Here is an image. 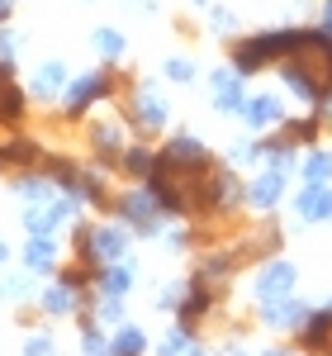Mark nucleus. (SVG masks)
<instances>
[{"mask_svg": "<svg viewBox=\"0 0 332 356\" xmlns=\"http://www.w3.org/2000/svg\"><path fill=\"white\" fill-rule=\"evenodd\" d=\"M294 280H299V266L294 261H285V257H271L256 280H251V295L266 304V300H285V295H294Z\"/></svg>", "mask_w": 332, "mask_h": 356, "instance_id": "7", "label": "nucleus"}, {"mask_svg": "<svg viewBox=\"0 0 332 356\" xmlns=\"http://www.w3.org/2000/svg\"><path fill=\"white\" fill-rule=\"evenodd\" d=\"M76 257L81 266H110V261H124L128 257V233L119 223H90V228H76Z\"/></svg>", "mask_w": 332, "mask_h": 356, "instance_id": "1", "label": "nucleus"}, {"mask_svg": "<svg viewBox=\"0 0 332 356\" xmlns=\"http://www.w3.org/2000/svg\"><path fill=\"white\" fill-rule=\"evenodd\" d=\"M323 29L332 33V0H323Z\"/></svg>", "mask_w": 332, "mask_h": 356, "instance_id": "37", "label": "nucleus"}, {"mask_svg": "<svg viewBox=\"0 0 332 356\" xmlns=\"http://www.w3.org/2000/svg\"><path fill=\"white\" fill-rule=\"evenodd\" d=\"M194 204L199 209H219V214H233L238 204H247V191L238 186V176L228 171V166H204V191L194 195Z\"/></svg>", "mask_w": 332, "mask_h": 356, "instance_id": "5", "label": "nucleus"}, {"mask_svg": "<svg viewBox=\"0 0 332 356\" xmlns=\"http://www.w3.org/2000/svg\"><path fill=\"white\" fill-rule=\"evenodd\" d=\"M43 157V147L33 143V138H10L5 143V162H15V166H33Z\"/></svg>", "mask_w": 332, "mask_h": 356, "instance_id": "26", "label": "nucleus"}, {"mask_svg": "<svg viewBox=\"0 0 332 356\" xmlns=\"http://www.w3.org/2000/svg\"><path fill=\"white\" fill-rule=\"evenodd\" d=\"M110 352L114 356H142L147 352V332L138 323H119V332L110 337Z\"/></svg>", "mask_w": 332, "mask_h": 356, "instance_id": "22", "label": "nucleus"}, {"mask_svg": "<svg viewBox=\"0 0 332 356\" xmlns=\"http://www.w3.org/2000/svg\"><path fill=\"white\" fill-rule=\"evenodd\" d=\"M67 86H72L67 62H43V67L33 72V81H28V95H33V100H43V105H53L57 95H67Z\"/></svg>", "mask_w": 332, "mask_h": 356, "instance_id": "13", "label": "nucleus"}, {"mask_svg": "<svg viewBox=\"0 0 332 356\" xmlns=\"http://www.w3.org/2000/svg\"><path fill=\"white\" fill-rule=\"evenodd\" d=\"M185 356H214V352H204V347H190V352H185Z\"/></svg>", "mask_w": 332, "mask_h": 356, "instance_id": "39", "label": "nucleus"}, {"mask_svg": "<svg viewBox=\"0 0 332 356\" xmlns=\"http://www.w3.org/2000/svg\"><path fill=\"white\" fill-rule=\"evenodd\" d=\"M81 195H57V200H48V204H28L24 209V233L28 238H53L62 223H72L76 214H81Z\"/></svg>", "mask_w": 332, "mask_h": 356, "instance_id": "3", "label": "nucleus"}, {"mask_svg": "<svg viewBox=\"0 0 332 356\" xmlns=\"http://www.w3.org/2000/svg\"><path fill=\"white\" fill-rule=\"evenodd\" d=\"M133 280H138V271H133V261H128V257H124V261H110V266H100V271H95L100 295H128V290H133Z\"/></svg>", "mask_w": 332, "mask_h": 356, "instance_id": "19", "label": "nucleus"}, {"mask_svg": "<svg viewBox=\"0 0 332 356\" xmlns=\"http://www.w3.org/2000/svg\"><path fill=\"white\" fill-rule=\"evenodd\" d=\"M280 200H285V176H280L276 166L261 171V176L247 186V204H251V209H276Z\"/></svg>", "mask_w": 332, "mask_h": 356, "instance_id": "18", "label": "nucleus"}, {"mask_svg": "<svg viewBox=\"0 0 332 356\" xmlns=\"http://www.w3.org/2000/svg\"><path fill=\"white\" fill-rule=\"evenodd\" d=\"M24 356H57V342L48 332H28L24 337Z\"/></svg>", "mask_w": 332, "mask_h": 356, "instance_id": "31", "label": "nucleus"}, {"mask_svg": "<svg viewBox=\"0 0 332 356\" xmlns=\"http://www.w3.org/2000/svg\"><path fill=\"white\" fill-rule=\"evenodd\" d=\"M24 271L28 275H53L57 271V243L53 238H28L24 243Z\"/></svg>", "mask_w": 332, "mask_h": 356, "instance_id": "20", "label": "nucleus"}, {"mask_svg": "<svg viewBox=\"0 0 332 356\" xmlns=\"http://www.w3.org/2000/svg\"><path fill=\"white\" fill-rule=\"evenodd\" d=\"M57 195H62V186H57L48 171H19L15 176V200L19 204H48Z\"/></svg>", "mask_w": 332, "mask_h": 356, "instance_id": "15", "label": "nucleus"}, {"mask_svg": "<svg viewBox=\"0 0 332 356\" xmlns=\"http://www.w3.org/2000/svg\"><path fill=\"white\" fill-rule=\"evenodd\" d=\"M90 48H95V53L105 57V62H119V57L128 53V43H124V33H119L114 24H100V29H95V33H90Z\"/></svg>", "mask_w": 332, "mask_h": 356, "instance_id": "23", "label": "nucleus"}, {"mask_svg": "<svg viewBox=\"0 0 332 356\" xmlns=\"http://www.w3.org/2000/svg\"><path fill=\"white\" fill-rule=\"evenodd\" d=\"M166 76H171L176 86H185L194 76V62H190V57H166Z\"/></svg>", "mask_w": 332, "mask_h": 356, "instance_id": "32", "label": "nucleus"}, {"mask_svg": "<svg viewBox=\"0 0 332 356\" xmlns=\"http://www.w3.org/2000/svg\"><path fill=\"white\" fill-rule=\"evenodd\" d=\"M228 356H247V352H228Z\"/></svg>", "mask_w": 332, "mask_h": 356, "instance_id": "44", "label": "nucleus"}, {"mask_svg": "<svg viewBox=\"0 0 332 356\" xmlns=\"http://www.w3.org/2000/svg\"><path fill=\"white\" fill-rule=\"evenodd\" d=\"M328 110H332V90H328Z\"/></svg>", "mask_w": 332, "mask_h": 356, "instance_id": "43", "label": "nucleus"}, {"mask_svg": "<svg viewBox=\"0 0 332 356\" xmlns=\"http://www.w3.org/2000/svg\"><path fill=\"white\" fill-rule=\"evenodd\" d=\"M318 138V119H299V124H285V143H313Z\"/></svg>", "mask_w": 332, "mask_h": 356, "instance_id": "30", "label": "nucleus"}, {"mask_svg": "<svg viewBox=\"0 0 332 356\" xmlns=\"http://www.w3.org/2000/svg\"><path fill=\"white\" fill-rule=\"evenodd\" d=\"M119 166H124L128 176H138V181H147V176H152V171L162 166V157H157V152H152V147L142 143V147H124V152H119Z\"/></svg>", "mask_w": 332, "mask_h": 356, "instance_id": "21", "label": "nucleus"}, {"mask_svg": "<svg viewBox=\"0 0 332 356\" xmlns=\"http://www.w3.org/2000/svg\"><path fill=\"white\" fill-rule=\"evenodd\" d=\"M157 157H162L166 171H204V166H209V147H204L194 134H176Z\"/></svg>", "mask_w": 332, "mask_h": 356, "instance_id": "8", "label": "nucleus"}, {"mask_svg": "<svg viewBox=\"0 0 332 356\" xmlns=\"http://www.w3.org/2000/svg\"><path fill=\"white\" fill-rule=\"evenodd\" d=\"M90 152H95L100 162H119V152H124V124L95 119V124H90Z\"/></svg>", "mask_w": 332, "mask_h": 356, "instance_id": "17", "label": "nucleus"}, {"mask_svg": "<svg viewBox=\"0 0 332 356\" xmlns=\"http://www.w3.org/2000/svg\"><path fill=\"white\" fill-rule=\"evenodd\" d=\"M294 219H299V223L332 219V191H328V181H308L304 191L294 195Z\"/></svg>", "mask_w": 332, "mask_h": 356, "instance_id": "11", "label": "nucleus"}, {"mask_svg": "<svg viewBox=\"0 0 332 356\" xmlns=\"http://www.w3.org/2000/svg\"><path fill=\"white\" fill-rule=\"evenodd\" d=\"M10 15H15V0H0V24H5Z\"/></svg>", "mask_w": 332, "mask_h": 356, "instance_id": "36", "label": "nucleus"}, {"mask_svg": "<svg viewBox=\"0 0 332 356\" xmlns=\"http://www.w3.org/2000/svg\"><path fill=\"white\" fill-rule=\"evenodd\" d=\"M15 57H19V33L0 24V67H15Z\"/></svg>", "mask_w": 332, "mask_h": 356, "instance_id": "33", "label": "nucleus"}, {"mask_svg": "<svg viewBox=\"0 0 332 356\" xmlns=\"http://www.w3.org/2000/svg\"><path fill=\"white\" fill-rule=\"evenodd\" d=\"M28 295V271L24 275H5L0 280V300H24Z\"/></svg>", "mask_w": 332, "mask_h": 356, "instance_id": "34", "label": "nucleus"}, {"mask_svg": "<svg viewBox=\"0 0 332 356\" xmlns=\"http://www.w3.org/2000/svg\"><path fill=\"white\" fill-rule=\"evenodd\" d=\"M204 10H209V29H214V33H233V29H238V15H233L228 5H204Z\"/></svg>", "mask_w": 332, "mask_h": 356, "instance_id": "29", "label": "nucleus"}, {"mask_svg": "<svg viewBox=\"0 0 332 356\" xmlns=\"http://www.w3.org/2000/svg\"><path fill=\"white\" fill-rule=\"evenodd\" d=\"M128 10H138V15H157V0H124Z\"/></svg>", "mask_w": 332, "mask_h": 356, "instance_id": "35", "label": "nucleus"}, {"mask_svg": "<svg viewBox=\"0 0 332 356\" xmlns=\"http://www.w3.org/2000/svg\"><path fill=\"white\" fill-rule=\"evenodd\" d=\"M209 304H214V280L194 275L190 285L181 290V304H176V309H181V323H190V328H194V318H204V314H209Z\"/></svg>", "mask_w": 332, "mask_h": 356, "instance_id": "16", "label": "nucleus"}, {"mask_svg": "<svg viewBox=\"0 0 332 356\" xmlns=\"http://www.w3.org/2000/svg\"><path fill=\"white\" fill-rule=\"evenodd\" d=\"M266 356H299V352H285V347H280V352H266Z\"/></svg>", "mask_w": 332, "mask_h": 356, "instance_id": "40", "label": "nucleus"}, {"mask_svg": "<svg viewBox=\"0 0 332 356\" xmlns=\"http://www.w3.org/2000/svg\"><path fill=\"white\" fill-rule=\"evenodd\" d=\"M81 304H85V290H76V285H67L62 275H57L53 285L38 295V309L48 314V318H72V314H81Z\"/></svg>", "mask_w": 332, "mask_h": 356, "instance_id": "10", "label": "nucleus"}, {"mask_svg": "<svg viewBox=\"0 0 332 356\" xmlns=\"http://www.w3.org/2000/svg\"><path fill=\"white\" fill-rule=\"evenodd\" d=\"M190 5H199V10H204V5H214V0H190Z\"/></svg>", "mask_w": 332, "mask_h": 356, "instance_id": "41", "label": "nucleus"}, {"mask_svg": "<svg viewBox=\"0 0 332 356\" xmlns=\"http://www.w3.org/2000/svg\"><path fill=\"white\" fill-rule=\"evenodd\" d=\"M24 105H28V95L15 81L0 86V124H19L24 119Z\"/></svg>", "mask_w": 332, "mask_h": 356, "instance_id": "24", "label": "nucleus"}, {"mask_svg": "<svg viewBox=\"0 0 332 356\" xmlns=\"http://www.w3.org/2000/svg\"><path fill=\"white\" fill-rule=\"evenodd\" d=\"M110 95H114V72H81V76H72L67 95H62V114L67 119H85L90 105H100Z\"/></svg>", "mask_w": 332, "mask_h": 356, "instance_id": "2", "label": "nucleus"}, {"mask_svg": "<svg viewBox=\"0 0 332 356\" xmlns=\"http://www.w3.org/2000/svg\"><path fill=\"white\" fill-rule=\"evenodd\" d=\"M261 323H271V328H304L308 323V300H294V295H285V300H266L261 309Z\"/></svg>", "mask_w": 332, "mask_h": 356, "instance_id": "12", "label": "nucleus"}, {"mask_svg": "<svg viewBox=\"0 0 332 356\" xmlns=\"http://www.w3.org/2000/svg\"><path fill=\"white\" fill-rule=\"evenodd\" d=\"M0 166H10V162H5V147H0Z\"/></svg>", "mask_w": 332, "mask_h": 356, "instance_id": "42", "label": "nucleus"}, {"mask_svg": "<svg viewBox=\"0 0 332 356\" xmlns=\"http://www.w3.org/2000/svg\"><path fill=\"white\" fill-rule=\"evenodd\" d=\"M194 347V332H190V323H176V328L162 337V347H157V356H185Z\"/></svg>", "mask_w": 332, "mask_h": 356, "instance_id": "27", "label": "nucleus"}, {"mask_svg": "<svg viewBox=\"0 0 332 356\" xmlns=\"http://www.w3.org/2000/svg\"><path fill=\"white\" fill-rule=\"evenodd\" d=\"M90 318H95L100 328H119V323H124V295H100L95 309H90Z\"/></svg>", "mask_w": 332, "mask_h": 356, "instance_id": "25", "label": "nucleus"}, {"mask_svg": "<svg viewBox=\"0 0 332 356\" xmlns=\"http://www.w3.org/2000/svg\"><path fill=\"white\" fill-rule=\"evenodd\" d=\"M242 119H247V129L266 134V129L285 124V105H280V95H247L242 100Z\"/></svg>", "mask_w": 332, "mask_h": 356, "instance_id": "14", "label": "nucleus"}, {"mask_svg": "<svg viewBox=\"0 0 332 356\" xmlns=\"http://www.w3.org/2000/svg\"><path fill=\"white\" fill-rule=\"evenodd\" d=\"M166 119H171V105L162 100V90L152 81H138L128 95V124L138 134H157V129H166Z\"/></svg>", "mask_w": 332, "mask_h": 356, "instance_id": "6", "label": "nucleus"}, {"mask_svg": "<svg viewBox=\"0 0 332 356\" xmlns=\"http://www.w3.org/2000/svg\"><path fill=\"white\" fill-rule=\"evenodd\" d=\"M119 214H124V223L133 228V233H142V238H157L162 233V200L152 195V186L142 181L138 191H124L119 195Z\"/></svg>", "mask_w": 332, "mask_h": 356, "instance_id": "4", "label": "nucleus"}, {"mask_svg": "<svg viewBox=\"0 0 332 356\" xmlns=\"http://www.w3.org/2000/svg\"><path fill=\"white\" fill-rule=\"evenodd\" d=\"M299 171H304L308 181H328L332 176V152H323V147H313L304 162H299Z\"/></svg>", "mask_w": 332, "mask_h": 356, "instance_id": "28", "label": "nucleus"}, {"mask_svg": "<svg viewBox=\"0 0 332 356\" xmlns=\"http://www.w3.org/2000/svg\"><path fill=\"white\" fill-rule=\"evenodd\" d=\"M5 261H10V243L0 238V266H5Z\"/></svg>", "mask_w": 332, "mask_h": 356, "instance_id": "38", "label": "nucleus"}, {"mask_svg": "<svg viewBox=\"0 0 332 356\" xmlns=\"http://www.w3.org/2000/svg\"><path fill=\"white\" fill-rule=\"evenodd\" d=\"M209 100H214V110L219 114H238L242 110V72L238 67H219L214 76H209Z\"/></svg>", "mask_w": 332, "mask_h": 356, "instance_id": "9", "label": "nucleus"}]
</instances>
